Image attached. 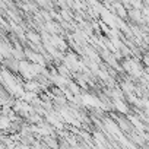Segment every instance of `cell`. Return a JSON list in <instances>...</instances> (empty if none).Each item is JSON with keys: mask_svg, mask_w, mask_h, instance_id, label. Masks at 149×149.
Returning <instances> with one entry per match:
<instances>
[]
</instances>
